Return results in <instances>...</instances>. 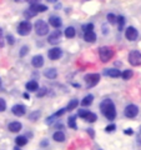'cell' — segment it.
<instances>
[{"mask_svg": "<svg viewBox=\"0 0 141 150\" xmlns=\"http://www.w3.org/2000/svg\"><path fill=\"white\" fill-rule=\"evenodd\" d=\"M100 110L102 112V115L105 116L107 120H115L116 118V108L114 101L110 100V99H105L100 103Z\"/></svg>", "mask_w": 141, "mask_h": 150, "instance_id": "6da1fadb", "label": "cell"}, {"mask_svg": "<svg viewBox=\"0 0 141 150\" xmlns=\"http://www.w3.org/2000/svg\"><path fill=\"white\" fill-rule=\"evenodd\" d=\"M99 56H100V60L102 63H107L110 62L114 56V50L110 46H101L99 49Z\"/></svg>", "mask_w": 141, "mask_h": 150, "instance_id": "7a4b0ae2", "label": "cell"}, {"mask_svg": "<svg viewBox=\"0 0 141 150\" xmlns=\"http://www.w3.org/2000/svg\"><path fill=\"white\" fill-rule=\"evenodd\" d=\"M78 115L80 116V118H82L85 121H89V123H95V121L97 120V115L95 114V112H92L90 110H86V109H80Z\"/></svg>", "mask_w": 141, "mask_h": 150, "instance_id": "3957f363", "label": "cell"}, {"mask_svg": "<svg viewBox=\"0 0 141 150\" xmlns=\"http://www.w3.org/2000/svg\"><path fill=\"white\" fill-rule=\"evenodd\" d=\"M31 29H32L31 23L27 21V20H24V21H21L20 24L18 25V34L21 35V36H26V35L30 34Z\"/></svg>", "mask_w": 141, "mask_h": 150, "instance_id": "277c9868", "label": "cell"}, {"mask_svg": "<svg viewBox=\"0 0 141 150\" xmlns=\"http://www.w3.org/2000/svg\"><path fill=\"white\" fill-rule=\"evenodd\" d=\"M34 29H35L36 34L40 35V36H44L49 33V26L44 20H37L34 25Z\"/></svg>", "mask_w": 141, "mask_h": 150, "instance_id": "5b68a950", "label": "cell"}, {"mask_svg": "<svg viewBox=\"0 0 141 150\" xmlns=\"http://www.w3.org/2000/svg\"><path fill=\"white\" fill-rule=\"evenodd\" d=\"M84 80H85V83H86V86L90 89V88H92V86L97 85V83L100 81V74H97V73L87 74V75H85Z\"/></svg>", "mask_w": 141, "mask_h": 150, "instance_id": "8992f818", "label": "cell"}, {"mask_svg": "<svg viewBox=\"0 0 141 150\" xmlns=\"http://www.w3.org/2000/svg\"><path fill=\"white\" fill-rule=\"evenodd\" d=\"M129 63L133 67H140L141 65V53L139 50H133L129 54Z\"/></svg>", "mask_w": 141, "mask_h": 150, "instance_id": "52a82bcc", "label": "cell"}, {"mask_svg": "<svg viewBox=\"0 0 141 150\" xmlns=\"http://www.w3.org/2000/svg\"><path fill=\"white\" fill-rule=\"evenodd\" d=\"M124 114H125L126 118L134 119V118H136V116H137V114H139V108L136 106L135 104H129L128 106L125 108Z\"/></svg>", "mask_w": 141, "mask_h": 150, "instance_id": "ba28073f", "label": "cell"}, {"mask_svg": "<svg viewBox=\"0 0 141 150\" xmlns=\"http://www.w3.org/2000/svg\"><path fill=\"white\" fill-rule=\"evenodd\" d=\"M125 38L128 40L130 41H135V40H137V38H139V31L134 26H129L128 29L125 30Z\"/></svg>", "mask_w": 141, "mask_h": 150, "instance_id": "9c48e42d", "label": "cell"}, {"mask_svg": "<svg viewBox=\"0 0 141 150\" xmlns=\"http://www.w3.org/2000/svg\"><path fill=\"white\" fill-rule=\"evenodd\" d=\"M49 44L51 45H58L61 41V31L60 30H54L53 33H50V35L48 38Z\"/></svg>", "mask_w": 141, "mask_h": 150, "instance_id": "30bf717a", "label": "cell"}, {"mask_svg": "<svg viewBox=\"0 0 141 150\" xmlns=\"http://www.w3.org/2000/svg\"><path fill=\"white\" fill-rule=\"evenodd\" d=\"M11 112L15 116H24L26 112V106L23 104H16L11 108Z\"/></svg>", "mask_w": 141, "mask_h": 150, "instance_id": "8fae6325", "label": "cell"}, {"mask_svg": "<svg viewBox=\"0 0 141 150\" xmlns=\"http://www.w3.org/2000/svg\"><path fill=\"white\" fill-rule=\"evenodd\" d=\"M61 55H63V50L60 48H56V46L48 51V56L50 58V60H58L61 58Z\"/></svg>", "mask_w": 141, "mask_h": 150, "instance_id": "7c38bea8", "label": "cell"}, {"mask_svg": "<svg viewBox=\"0 0 141 150\" xmlns=\"http://www.w3.org/2000/svg\"><path fill=\"white\" fill-rule=\"evenodd\" d=\"M31 64H32V67H34V68L40 69L44 65V56L43 55H35V56H32Z\"/></svg>", "mask_w": 141, "mask_h": 150, "instance_id": "4fadbf2b", "label": "cell"}, {"mask_svg": "<svg viewBox=\"0 0 141 150\" xmlns=\"http://www.w3.org/2000/svg\"><path fill=\"white\" fill-rule=\"evenodd\" d=\"M49 24L55 28V29H59L60 26L63 25V21H61V18L60 16H56V15H51L49 18Z\"/></svg>", "mask_w": 141, "mask_h": 150, "instance_id": "5bb4252c", "label": "cell"}, {"mask_svg": "<svg viewBox=\"0 0 141 150\" xmlns=\"http://www.w3.org/2000/svg\"><path fill=\"white\" fill-rule=\"evenodd\" d=\"M96 34H95V31L91 30V31H86V33H84V40L87 41V43H95L96 41Z\"/></svg>", "mask_w": 141, "mask_h": 150, "instance_id": "9a60e30c", "label": "cell"}, {"mask_svg": "<svg viewBox=\"0 0 141 150\" xmlns=\"http://www.w3.org/2000/svg\"><path fill=\"white\" fill-rule=\"evenodd\" d=\"M8 129L10 130L11 133H19V131L23 129V125H21V123H19V121H11V123L8 125Z\"/></svg>", "mask_w": 141, "mask_h": 150, "instance_id": "2e32d148", "label": "cell"}, {"mask_svg": "<svg viewBox=\"0 0 141 150\" xmlns=\"http://www.w3.org/2000/svg\"><path fill=\"white\" fill-rule=\"evenodd\" d=\"M26 90L27 91H30V93H34V91H37L39 90V84H37L36 80H30V81H27L26 83Z\"/></svg>", "mask_w": 141, "mask_h": 150, "instance_id": "e0dca14e", "label": "cell"}, {"mask_svg": "<svg viewBox=\"0 0 141 150\" xmlns=\"http://www.w3.org/2000/svg\"><path fill=\"white\" fill-rule=\"evenodd\" d=\"M44 75H45V78L53 80V79H56V76H58V70H56L55 68H49L44 71Z\"/></svg>", "mask_w": 141, "mask_h": 150, "instance_id": "ac0fdd59", "label": "cell"}, {"mask_svg": "<svg viewBox=\"0 0 141 150\" xmlns=\"http://www.w3.org/2000/svg\"><path fill=\"white\" fill-rule=\"evenodd\" d=\"M104 74L106 75V76H110V78H119L121 76V73H120V70L119 69H105V71Z\"/></svg>", "mask_w": 141, "mask_h": 150, "instance_id": "d6986e66", "label": "cell"}, {"mask_svg": "<svg viewBox=\"0 0 141 150\" xmlns=\"http://www.w3.org/2000/svg\"><path fill=\"white\" fill-rule=\"evenodd\" d=\"M30 9L35 14H39V13H45L46 10H48V6L43 5V4H35V5H31Z\"/></svg>", "mask_w": 141, "mask_h": 150, "instance_id": "ffe728a7", "label": "cell"}, {"mask_svg": "<svg viewBox=\"0 0 141 150\" xmlns=\"http://www.w3.org/2000/svg\"><path fill=\"white\" fill-rule=\"evenodd\" d=\"M53 139L55 140L56 143H64L65 142V134H64V131H61V130L55 131L54 135H53Z\"/></svg>", "mask_w": 141, "mask_h": 150, "instance_id": "44dd1931", "label": "cell"}, {"mask_svg": "<svg viewBox=\"0 0 141 150\" xmlns=\"http://www.w3.org/2000/svg\"><path fill=\"white\" fill-rule=\"evenodd\" d=\"M92 101H94V95H92V94H89V95H86V96L81 100V103H80V104H81L82 106H89V105L92 104Z\"/></svg>", "mask_w": 141, "mask_h": 150, "instance_id": "7402d4cb", "label": "cell"}, {"mask_svg": "<svg viewBox=\"0 0 141 150\" xmlns=\"http://www.w3.org/2000/svg\"><path fill=\"white\" fill-rule=\"evenodd\" d=\"M15 143H16V146H25V145L27 144V139L26 137H23V135H20V137H16L15 139Z\"/></svg>", "mask_w": 141, "mask_h": 150, "instance_id": "603a6c76", "label": "cell"}, {"mask_svg": "<svg viewBox=\"0 0 141 150\" xmlns=\"http://www.w3.org/2000/svg\"><path fill=\"white\" fill-rule=\"evenodd\" d=\"M75 34H76V31H75L74 26H68L66 29H65V36H66L68 39H73Z\"/></svg>", "mask_w": 141, "mask_h": 150, "instance_id": "cb8c5ba5", "label": "cell"}, {"mask_svg": "<svg viewBox=\"0 0 141 150\" xmlns=\"http://www.w3.org/2000/svg\"><path fill=\"white\" fill-rule=\"evenodd\" d=\"M79 104H80V101H79L78 99H73V100H70V103H69L68 106H66V110H68V111L75 110V109H76V108L79 106Z\"/></svg>", "mask_w": 141, "mask_h": 150, "instance_id": "d4e9b609", "label": "cell"}, {"mask_svg": "<svg viewBox=\"0 0 141 150\" xmlns=\"http://www.w3.org/2000/svg\"><path fill=\"white\" fill-rule=\"evenodd\" d=\"M133 75H134L133 70L128 69V70H124V71L121 73V78H123L124 80H129V79H131V78H133Z\"/></svg>", "mask_w": 141, "mask_h": 150, "instance_id": "484cf974", "label": "cell"}, {"mask_svg": "<svg viewBox=\"0 0 141 150\" xmlns=\"http://www.w3.org/2000/svg\"><path fill=\"white\" fill-rule=\"evenodd\" d=\"M68 125H69V128H71V129H74V130H76V129H78L76 118H75V116H70V118L68 119Z\"/></svg>", "mask_w": 141, "mask_h": 150, "instance_id": "4316f807", "label": "cell"}, {"mask_svg": "<svg viewBox=\"0 0 141 150\" xmlns=\"http://www.w3.org/2000/svg\"><path fill=\"white\" fill-rule=\"evenodd\" d=\"M40 115H41V111L40 110H34V111H31L30 112V115H29V119L32 120V121H35L40 118Z\"/></svg>", "mask_w": 141, "mask_h": 150, "instance_id": "83f0119b", "label": "cell"}, {"mask_svg": "<svg viewBox=\"0 0 141 150\" xmlns=\"http://www.w3.org/2000/svg\"><path fill=\"white\" fill-rule=\"evenodd\" d=\"M106 19H107V21H109L111 25H114V24H116V23H117V16H115L112 13H109V14H107V15H106Z\"/></svg>", "mask_w": 141, "mask_h": 150, "instance_id": "f1b7e54d", "label": "cell"}, {"mask_svg": "<svg viewBox=\"0 0 141 150\" xmlns=\"http://www.w3.org/2000/svg\"><path fill=\"white\" fill-rule=\"evenodd\" d=\"M125 18L123 15H120V16H117V24H119V30H123V28L125 25Z\"/></svg>", "mask_w": 141, "mask_h": 150, "instance_id": "f546056e", "label": "cell"}, {"mask_svg": "<svg viewBox=\"0 0 141 150\" xmlns=\"http://www.w3.org/2000/svg\"><path fill=\"white\" fill-rule=\"evenodd\" d=\"M35 15H36V14H35L34 11H32V10H31V9H30V8H29V9H27V10H25V11H24V16H25L26 19L34 18Z\"/></svg>", "mask_w": 141, "mask_h": 150, "instance_id": "4dcf8cb0", "label": "cell"}, {"mask_svg": "<svg viewBox=\"0 0 141 150\" xmlns=\"http://www.w3.org/2000/svg\"><path fill=\"white\" fill-rule=\"evenodd\" d=\"M82 30H84V33L94 30V24H92V23H89V24H85V25H82Z\"/></svg>", "mask_w": 141, "mask_h": 150, "instance_id": "1f68e13d", "label": "cell"}, {"mask_svg": "<svg viewBox=\"0 0 141 150\" xmlns=\"http://www.w3.org/2000/svg\"><path fill=\"white\" fill-rule=\"evenodd\" d=\"M115 130H116V125L115 124H110V125H107L105 128L106 133H112V131H115Z\"/></svg>", "mask_w": 141, "mask_h": 150, "instance_id": "d6a6232c", "label": "cell"}, {"mask_svg": "<svg viewBox=\"0 0 141 150\" xmlns=\"http://www.w3.org/2000/svg\"><path fill=\"white\" fill-rule=\"evenodd\" d=\"M56 118H58V116H56L55 114H54V115H51V116H49V118L46 119V121H45V123L48 124V125H51V124H54V121H55V119H56Z\"/></svg>", "mask_w": 141, "mask_h": 150, "instance_id": "836d02e7", "label": "cell"}, {"mask_svg": "<svg viewBox=\"0 0 141 150\" xmlns=\"http://www.w3.org/2000/svg\"><path fill=\"white\" fill-rule=\"evenodd\" d=\"M6 40H8V44L9 45H14V44H15V39H14V36L11 34H8L6 35Z\"/></svg>", "mask_w": 141, "mask_h": 150, "instance_id": "e575fe53", "label": "cell"}, {"mask_svg": "<svg viewBox=\"0 0 141 150\" xmlns=\"http://www.w3.org/2000/svg\"><path fill=\"white\" fill-rule=\"evenodd\" d=\"M5 109H6V103H5V100H4V99L0 98V112L5 111Z\"/></svg>", "mask_w": 141, "mask_h": 150, "instance_id": "d590c367", "label": "cell"}, {"mask_svg": "<svg viewBox=\"0 0 141 150\" xmlns=\"http://www.w3.org/2000/svg\"><path fill=\"white\" fill-rule=\"evenodd\" d=\"M27 51H29V48H27L26 45H24V46H23V48L20 49V53H19V55H20V56H25V55L27 54Z\"/></svg>", "mask_w": 141, "mask_h": 150, "instance_id": "8d00e7d4", "label": "cell"}, {"mask_svg": "<svg viewBox=\"0 0 141 150\" xmlns=\"http://www.w3.org/2000/svg\"><path fill=\"white\" fill-rule=\"evenodd\" d=\"M46 93H48V89H46V88H41V89H40V91H37L36 96H37V98H41V96H44Z\"/></svg>", "mask_w": 141, "mask_h": 150, "instance_id": "74e56055", "label": "cell"}, {"mask_svg": "<svg viewBox=\"0 0 141 150\" xmlns=\"http://www.w3.org/2000/svg\"><path fill=\"white\" fill-rule=\"evenodd\" d=\"M65 111H68V110H66V109H60L59 111H56V112H55V115L59 118V116H61V115H64V114H65Z\"/></svg>", "mask_w": 141, "mask_h": 150, "instance_id": "f35d334b", "label": "cell"}, {"mask_svg": "<svg viewBox=\"0 0 141 150\" xmlns=\"http://www.w3.org/2000/svg\"><path fill=\"white\" fill-rule=\"evenodd\" d=\"M4 45V34H3V30L0 29V46Z\"/></svg>", "mask_w": 141, "mask_h": 150, "instance_id": "ab89813d", "label": "cell"}, {"mask_svg": "<svg viewBox=\"0 0 141 150\" xmlns=\"http://www.w3.org/2000/svg\"><path fill=\"white\" fill-rule=\"evenodd\" d=\"M124 134L125 135H133L134 134V130L133 129H125L124 130Z\"/></svg>", "mask_w": 141, "mask_h": 150, "instance_id": "60d3db41", "label": "cell"}, {"mask_svg": "<svg viewBox=\"0 0 141 150\" xmlns=\"http://www.w3.org/2000/svg\"><path fill=\"white\" fill-rule=\"evenodd\" d=\"M86 130H87V133H89V135H90L91 138L95 137V133H94V129H86Z\"/></svg>", "mask_w": 141, "mask_h": 150, "instance_id": "b9f144b4", "label": "cell"}, {"mask_svg": "<svg viewBox=\"0 0 141 150\" xmlns=\"http://www.w3.org/2000/svg\"><path fill=\"white\" fill-rule=\"evenodd\" d=\"M31 5H35V4H39V0H27Z\"/></svg>", "mask_w": 141, "mask_h": 150, "instance_id": "7bdbcfd3", "label": "cell"}, {"mask_svg": "<svg viewBox=\"0 0 141 150\" xmlns=\"http://www.w3.org/2000/svg\"><path fill=\"white\" fill-rule=\"evenodd\" d=\"M40 146H48V142H46V140H44V142H41Z\"/></svg>", "mask_w": 141, "mask_h": 150, "instance_id": "ee69618b", "label": "cell"}, {"mask_svg": "<svg viewBox=\"0 0 141 150\" xmlns=\"http://www.w3.org/2000/svg\"><path fill=\"white\" fill-rule=\"evenodd\" d=\"M24 98H25V99H29V94L25 93V94H24Z\"/></svg>", "mask_w": 141, "mask_h": 150, "instance_id": "f6af8a7d", "label": "cell"}, {"mask_svg": "<svg viewBox=\"0 0 141 150\" xmlns=\"http://www.w3.org/2000/svg\"><path fill=\"white\" fill-rule=\"evenodd\" d=\"M16 3H24V1H27V0H15Z\"/></svg>", "mask_w": 141, "mask_h": 150, "instance_id": "bcb514c9", "label": "cell"}, {"mask_svg": "<svg viewBox=\"0 0 141 150\" xmlns=\"http://www.w3.org/2000/svg\"><path fill=\"white\" fill-rule=\"evenodd\" d=\"M46 1H49V3H56L58 0H46Z\"/></svg>", "mask_w": 141, "mask_h": 150, "instance_id": "7dc6e473", "label": "cell"}, {"mask_svg": "<svg viewBox=\"0 0 141 150\" xmlns=\"http://www.w3.org/2000/svg\"><path fill=\"white\" fill-rule=\"evenodd\" d=\"M14 150H21V149H20V146H15V148H14Z\"/></svg>", "mask_w": 141, "mask_h": 150, "instance_id": "c3c4849f", "label": "cell"}, {"mask_svg": "<svg viewBox=\"0 0 141 150\" xmlns=\"http://www.w3.org/2000/svg\"><path fill=\"white\" fill-rule=\"evenodd\" d=\"M0 86H1V79H0Z\"/></svg>", "mask_w": 141, "mask_h": 150, "instance_id": "681fc988", "label": "cell"}, {"mask_svg": "<svg viewBox=\"0 0 141 150\" xmlns=\"http://www.w3.org/2000/svg\"><path fill=\"white\" fill-rule=\"evenodd\" d=\"M100 150H101V149H100Z\"/></svg>", "mask_w": 141, "mask_h": 150, "instance_id": "f907efd6", "label": "cell"}]
</instances>
